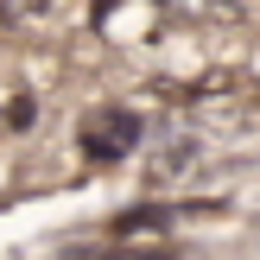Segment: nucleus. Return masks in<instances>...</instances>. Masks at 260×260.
Here are the masks:
<instances>
[{"instance_id": "7ed1b4c3", "label": "nucleus", "mask_w": 260, "mask_h": 260, "mask_svg": "<svg viewBox=\"0 0 260 260\" xmlns=\"http://www.w3.org/2000/svg\"><path fill=\"white\" fill-rule=\"evenodd\" d=\"M172 222H178L172 203H140V210H127L114 229H121V235H146V229H172Z\"/></svg>"}, {"instance_id": "f257e3e1", "label": "nucleus", "mask_w": 260, "mask_h": 260, "mask_svg": "<svg viewBox=\"0 0 260 260\" xmlns=\"http://www.w3.org/2000/svg\"><path fill=\"white\" fill-rule=\"evenodd\" d=\"M134 140H140V121H134V114H108V121L83 140V146H89V159H121Z\"/></svg>"}, {"instance_id": "39448f33", "label": "nucleus", "mask_w": 260, "mask_h": 260, "mask_svg": "<svg viewBox=\"0 0 260 260\" xmlns=\"http://www.w3.org/2000/svg\"><path fill=\"white\" fill-rule=\"evenodd\" d=\"M114 260H178L172 248H152V254H114Z\"/></svg>"}, {"instance_id": "f03ea898", "label": "nucleus", "mask_w": 260, "mask_h": 260, "mask_svg": "<svg viewBox=\"0 0 260 260\" xmlns=\"http://www.w3.org/2000/svg\"><path fill=\"white\" fill-rule=\"evenodd\" d=\"M13 13H19L25 25H63V19H76V0H7Z\"/></svg>"}, {"instance_id": "20e7f679", "label": "nucleus", "mask_w": 260, "mask_h": 260, "mask_svg": "<svg viewBox=\"0 0 260 260\" xmlns=\"http://www.w3.org/2000/svg\"><path fill=\"white\" fill-rule=\"evenodd\" d=\"M32 114H38L32 95H13V102H7V127H13V134H25V127H32Z\"/></svg>"}]
</instances>
